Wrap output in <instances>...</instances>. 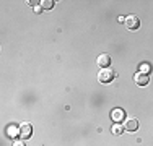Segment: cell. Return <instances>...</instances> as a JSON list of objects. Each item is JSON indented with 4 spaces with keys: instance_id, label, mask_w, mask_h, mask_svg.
<instances>
[{
    "instance_id": "cell-5",
    "label": "cell",
    "mask_w": 153,
    "mask_h": 146,
    "mask_svg": "<svg viewBox=\"0 0 153 146\" xmlns=\"http://www.w3.org/2000/svg\"><path fill=\"white\" fill-rule=\"evenodd\" d=\"M7 136H8V138L20 136V127H18L16 123H10V125L7 127Z\"/></svg>"
},
{
    "instance_id": "cell-12",
    "label": "cell",
    "mask_w": 153,
    "mask_h": 146,
    "mask_svg": "<svg viewBox=\"0 0 153 146\" xmlns=\"http://www.w3.org/2000/svg\"><path fill=\"white\" fill-rule=\"evenodd\" d=\"M41 10H42V7H41V5H36V7H34V12H36V13H39Z\"/></svg>"
},
{
    "instance_id": "cell-1",
    "label": "cell",
    "mask_w": 153,
    "mask_h": 146,
    "mask_svg": "<svg viewBox=\"0 0 153 146\" xmlns=\"http://www.w3.org/2000/svg\"><path fill=\"white\" fill-rule=\"evenodd\" d=\"M116 73L111 70V68H101V72L98 73V81L104 83V85H108V83H111L112 80H114Z\"/></svg>"
},
{
    "instance_id": "cell-7",
    "label": "cell",
    "mask_w": 153,
    "mask_h": 146,
    "mask_svg": "<svg viewBox=\"0 0 153 146\" xmlns=\"http://www.w3.org/2000/svg\"><path fill=\"white\" fill-rule=\"evenodd\" d=\"M134 81L137 83L138 86H145L148 85V75H143V73H135V76H134Z\"/></svg>"
},
{
    "instance_id": "cell-2",
    "label": "cell",
    "mask_w": 153,
    "mask_h": 146,
    "mask_svg": "<svg viewBox=\"0 0 153 146\" xmlns=\"http://www.w3.org/2000/svg\"><path fill=\"white\" fill-rule=\"evenodd\" d=\"M126 26H127V29H130V31L138 29L140 28V20H138V16H135V15H129V16L126 18Z\"/></svg>"
},
{
    "instance_id": "cell-3",
    "label": "cell",
    "mask_w": 153,
    "mask_h": 146,
    "mask_svg": "<svg viewBox=\"0 0 153 146\" xmlns=\"http://www.w3.org/2000/svg\"><path fill=\"white\" fill-rule=\"evenodd\" d=\"M31 135H33L31 123L25 122L23 125H20V138H21V140H28V138H31Z\"/></svg>"
},
{
    "instance_id": "cell-8",
    "label": "cell",
    "mask_w": 153,
    "mask_h": 146,
    "mask_svg": "<svg viewBox=\"0 0 153 146\" xmlns=\"http://www.w3.org/2000/svg\"><path fill=\"white\" fill-rule=\"evenodd\" d=\"M109 63H111V57H109L108 54H101V55L98 57V65H100L101 68H108Z\"/></svg>"
},
{
    "instance_id": "cell-10",
    "label": "cell",
    "mask_w": 153,
    "mask_h": 146,
    "mask_svg": "<svg viewBox=\"0 0 153 146\" xmlns=\"http://www.w3.org/2000/svg\"><path fill=\"white\" fill-rule=\"evenodd\" d=\"M39 3H41V7H42V8H46V10H51L54 7L52 0H42V2H39Z\"/></svg>"
},
{
    "instance_id": "cell-11",
    "label": "cell",
    "mask_w": 153,
    "mask_h": 146,
    "mask_svg": "<svg viewBox=\"0 0 153 146\" xmlns=\"http://www.w3.org/2000/svg\"><path fill=\"white\" fill-rule=\"evenodd\" d=\"M152 68H150V65L148 63H143V65H140V73H143V75H147L148 72H150Z\"/></svg>"
},
{
    "instance_id": "cell-9",
    "label": "cell",
    "mask_w": 153,
    "mask_h": 146,
    "mask_svg": "<svg viewBox=\"0 0 153 146\" xmlns=\"http://www.w3.org/2000/svg\"><path fill=\"white\" fill-rule=\"evenodd\" d=\"M111 131L114 135H122V131H124V127L121 125V123H112V127H111Z\"/></svg>"
},
{
    "instance_id": "cell-6",
    "label": "cell",
    "mask_w": 153,
    "mask_h": 146,
    "mask_svg": "<svg viewBox=\"0 0 153 146\" xmlns=\"http://www.w3.org/2000/svg\"><path fill=\"white\" fill-rule=\"evenodd\" d=\"M124 128L127 131H137L138 130V120L137 119H129L126 120V123H124Z\"/></svg>"
},
{
    "instance_id": "cell-4",
    "label": "cell",
    "mask_w": 153,
    "mask_h": 146,
    "mask_svg": "<svg viewBox=\"0 0 153 146\" xmlns=\"http://www.w3.org/2000/svg\"><path fill=\"white\" fill-rule=\"evenodd\" d=\"M111 119L114 123H121L122 120H126V112H124V109H114V111L111 112Z\"/></svg>"
},
{
    "instance_id": "cell-13",
    "label": "cell",
    "mask_w": 153,
    "mask_h": 146,
    "mask_svg": "<svg viewBox=\"0 0 153 146\" xmlns=\"http://www.w3.org/2000/svg\"><path fill=\"white\" fill-rule=\"evenodd\" d=\"M13 146H26V145H25V143H23V141H16V143H15V145H13Z\"/></svg>"
}]
</instances>
